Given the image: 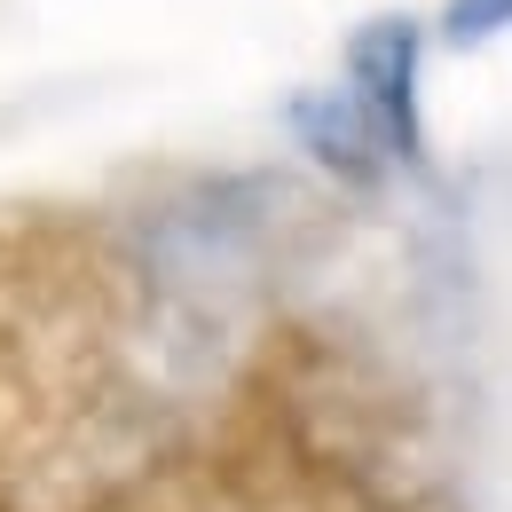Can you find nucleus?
Instances as JSON below:
<instances>
[{"instance_id":"obj_2","label":"nucleus","mask_w":512,"mask_h":512,"mask_svg":"<svg viewBox=\"0 0 512 512\" xmlns=\"http://www.w3.org/2000/svg\"><path fill=\"white\" fill-rule=\"evenodd\" d=\"M363 119L379 127L394 166L426 158V24L418 16H363L347 32V79Z\"/></svg>"},{"instance_id":"obj_3","label":"nucleus","mask_w":512,"mask_h":512,"mask_svg":"<svg viewBox=\"0 0 512 512\" xmlns=\"http://www.w3.org/2000/svg\"><path fill=\"white\" fill-rule=\"evenodd\" d=\"M284 127L300 134V150L316 158L323 174H339V182H355V190H379L386 174H394V150L379 142V127L363 119V103H355L347 87L292 95V103H284Z\"/></svg>"},{"instance_id":"obj_5","label":"nucleus","mask_w":512,"mask_h":512,"mask_svg":"<svg viewBox=\"0 0 512 512\" xmlns=\"http://www.w3.org/2000/svg\"><path fill=\"white\" fill-rule=\"evenodd\" d=\"M0 512H8V505H0Z\"/></svg>"},{"instance_id":"obj_1","label":"nucleus","mask_w":512,"mask_h":512,"mask_svg":"<svg viewBox=\"0 0 512 512\" xmlns=\"http://www.w3.org/2000/svg\"><path fill=\"white\" fill-rule=\"evenodd\" d=\"M103 363V300L87 276H0V457L40 449Z\"/></svg>"},{"instance_id":"obj_4","label":"nucleus","mask_w":512,"mask_h":512,"mask_svg":"<svg viewBox=\"0 0 512 512\" xmlns=\"http://www.w3.org/2000/svg\"><path fill=\"white\" fill-rule=\"evenodd\" d=\"M442 32L449 48H481V40H505L512 32V0H442Z\"/></svg>"}]
</instances>
